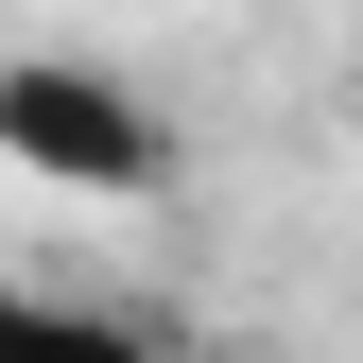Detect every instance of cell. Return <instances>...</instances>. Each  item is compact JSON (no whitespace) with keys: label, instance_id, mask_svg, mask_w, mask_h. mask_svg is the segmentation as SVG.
I'll return each mask as SVG.
<instances>
[{"label":"cell","instance_id":"1","mask_svg":"<svg viewBox=\"0 0 363 363\" xmlns=\"http://www.w3.org/2000/svg\"><path fill=\"white\" fill-rule=\"evenodd\" d=\"M0 173H35L52 208H156L191 173V139L104 52H0Z\"/></svg>","mask_w":363,"mask_h":363},{"label":"cell","instance_id":"2","mask_svg":"<svg viewBox=\"0 0 363 363\" xmlns=\"http://www.w3.org/2000/svg\"><path fill=\"white\" fill-rule=\"evenodd\" d=\"M0 363H208V346L139 329V311H86V294H35V277H0Z\"/></svg>","mask_w":363,"mask_h":363}]
</instances>
